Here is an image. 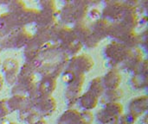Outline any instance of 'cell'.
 <instances>
[{
  "mask_svg": "<svg viewBox=\"0 0 148 124\" xmlns=\"http://www.w3.org/2000/svg\"><path fill=\"white\" fill-rule=\"evenodd\" d=\"M8 8L10 13L13 14H18L20 13L22 10H23L25 9V4L23 2L20 1H12V2H9L8 4Z\"/></svg>",
  "mask_w": 148,
  "mask_h": 124,
  "instance_id": "603a6c76",
  "label": "cell"
},
{
  "mask_svg": "<svg viewBox=\"0 0 148 124\" xmlns=\"http://www.w3.org/2000/svg\"><path fill=\"white\" fill-rule=\"evenodd\" d=\"M101 39L100 38H98L96 35H95L92 32H91V34L89 35V36L85 40V41L83 42V44L87 47H88V48H94V47H97L98 46V44L101 42Z\"/></svg>",
  "mask_w": 148,
  "mask_h": 124,
  "instance_id": "cb8c5ba5",
  "label": "cell"
},
{
  "mask_svg": "<svg viewBox=\"0 0 148 124\" xmlns=\"http://www.w3.org/2000/svg\"><path fill=\"white\" fill-rule=\"evenodd\" d=\"M79 124H91V123H85V122H82V121H81Z\"/></svg>",
  "mask_w": 148,
  "mask_h": 124,
  "instance_id": "d6a6232c",
  "label": "cell"
},
{
  "mask_svg": "<svg viewBox=\"0 0 148 124\" xmlns=\"http://www.w3.org/2000/svg\"><path fill=\"white\" fill-rule=\"evenodd\" d=\"M3 78H2V76H0V91H1V89H2V87H3Z\"/></svg>",
  "mask_w": 148,
  "mask_h": 124,
  "instance_id": "1f68e13d",
  "label": "cell"
},
{
  "mask_svg": "<svg viewBox=\"0 0 148 124\" xmlns=\"http://www.w3.org/2000/svg\"><path fill=\"white\" fill-rule=\"evenodd\" d=\"M0 66H1V63H0Z\"/></svg>",
  "mask_w": 148,
  "mask_h": 124,
  "instance_id": "d590c367",
  "label": "cell"
},
{
  "mask_svg": "<svg viewBox=\"0 0 148 124\" xmlns=\"http://www.w3.org/2000/svg\"><path fill=\"white\" fill-rule=\"evenodd\" d=\"M80 122L81 112L74 109H69L60 117L56 124H79Z\"/></svg>",
  "mask_w": 148,
  "mask_h": 124,
  "instance_id": "d6986e66",
  "label": "cell"
},
{
  "mask_svg": "<svg viewBox=\"0 0 148 124\" xmlns=\"http://www.w3.org/2000/svg\"><path fill=\"white\" fill-rule=\"evenodd\" d=\"M111 24L112 23H110L106 19L101 18L97 21H95L90 26L89 29L95 35H96L98 38L102 40L109 35Z\"/></svg>",
  "mask_w": 148,
  "mask_h": 124,
  "instance_id": "e0dca14e",
  "label": "cell"
},
{
  "mask_svg": "<svg viewBox=\"0 0 148 124\" xmlns=\"http://www.w3.org/2000/svg\"><path fill=\"white\" fill-rule=\"evenodd\" d=\"M19 28H23V25L16 14L9 12L0 16V34L2 36L9 35Z\"/></svg>",
  "mask_w": 148,
  "mask_h": 124,
  "instance_id": "ba28073f",
  "label": "cell"
},
{
  "mask_svg": "<svg viewBox=\"0 0 148 124\" xmlns=\"http://www.w3.org/2000/svg\"><path fill=\"white\" fill-rule=\"evenodd\" d=\"M134 74L132 78V85L137 89H144L147 86V62L143 60L142 63L134 72Z\"/></svg>",
  "mask_w": 148,
  "mask_h": 124,
  "instance_id": "5bb4252c",
  "label": "cell"
},
{
  "mask_svg": "<svg viewBox=\"0 0 148 124\" xmlns=\"http://www.w3.org/2000/svg\"><path fill=\"white\" fill-rule=\"evenodd\" d=\"M148 106V98L147 96H140L134 98L128 105V113L135 117L137 119L141 117L147 110Z\"/></svg>",
  "mask_w": 148,
  "mask_h": 124,
  "instance_id": "2e32d148",
  "label": "cell"
},
{
  "mask_svg": "<svg viewBox=\"0 0 148 124\" xmlns=\"http://www.w3.org/2000/svg\"><path fill=\"white\" fill-rule=\"evenodd\" d=\"M88 91L90 92H92L95 96H96L100 99V98L102 96V94L105 91V89H104V86H103V84H102L101 78L98 77V78L94 79L90 82Z\"/></svg>",
  "mask_w": 148,
  "mask_h": 124,
  "instance_id": "7402d4cb",
  "label": "cell"
},
{
  "mask_svg": "<svg viewBox=\"0 0 148 124\" xmlns=\"http://www.w3.org/2000/svg\"><path fill=\"white\" fill-rule=\"evenodd\" d=\"M1 37H2V35H1V34H0V38H1Z\"/></svg>",
  "mask_w": 148,
  "mask_h": 124,
  "instance_id": "e575fe53",
  "label": "cell"
},
{
  "mask_svg": "<svg viewBox=\"0 0 148 124\" xmlns=\"http://www.w3.org/2000/svg\"><path fill=\"white\" fill-rule=\"evenodd\" d=\"M88 4L84 1L67 2L60 11V17L63 22H82L87 16Z\"/></svg>",
  "mask_w": 148,
  "mask_h": 124,
  "instance_id": "6da1fadb",
  "label": "cell"
},
{
  "mask_svg": "<svg viewBox=\"0 0 148 124\" xmlns=\"http://www.w3.org/2000/svg\"><path fill=\"white\" fill-rule=\"evenodd\" d=\"M123 7H124V3L121 2H116V1L108 2L102 11L103 18L108 22L109 21H113L114 22H119L122 15Z\"/></svg>",
  "mask_w": 148,
  "mask_h": 124,
  "instance_id": "8fae6325",
  "label": "cell"
},
{
  "mask_svg": "<svg viewBox=\"0 0 148 124\" xmlns=\"http://www.w3.org/2000/svg\"><path fill=\"white\" fill-rule=\"evenodd\" d=\"M143 61V54L142 51L138 47L131 48L127 58L121 65V66L126 70L134 72L136 68Z\"/></svg>",
  "mask_w": 148,
  "mask_h": 124,
  "instance_id": "4fadbf2b",
  "label": "cell"
},
{
  "mask_svg": "<svg viewBox=\"0 0 148 124\" xmlns=\"http://www.w3.org/2000/svg\"><path fill=\"white\" fill-rule=\"evenodd\" d=\"M72 29H73V32H74V35H75L76 40L78 41H80L82 44H83L85 40L91 34V31H90L89 28L85 25L84 22L75 23Z\"/></svg>",
  "mask_w": 148,
  "mask_h": 124,
  "instance_id": "44dd1931",
  "label": "cell"
},
{
  "mask_svg": "<svg viewBox=\"0 0 148 124\" xmlns=\"http://www.w3.org/2000/svg\"><path fill=\"white\" fill-rule=\"evenodd\" d=\"M40 6L42 8V10L45 11H51L56 12V3L53 1H42L40 2Z\"/></svg>",
  "mask_w": 148,
  "mask_h": 124,
  "instance_id": "4316f807",
  "label": "cell"
},
{
  "mask_svg": "<svg viewBox=\"0 0 148 124\" xmlns=\"http://www.w3.org/2000/svg\"><path fill=\"white\" fill-rule=\"evenodd\" d=\"M105 91L118 89L121 82V75L117 68H112L101 78Z\"/></svg>",
  "mask_w": 148,
  "mask_h": 124,
  "instance_id": "9a60e30c",
  "label": "cell"
},
{
  "mask_svg": "<svg viewBox=\"0 0 148 124\" xmlns=\"http://www.w3.org/2000/svg\"><path fill=\"white\" fill-rule=\"evenodd\" d=\"M10 124H17V123H11Z\"/></svg>",
  "mask_w": 148,
  "mask_h": 124,
  "instance_id": "836d02e7",
  "label": "cell"
},
{
  "mask_svg": "<svg viewBox=\"0 0 148 124\" xmlns=\"http://www.w3.org/2000/svg\"><path fill=\"white\" fill-rule=\"evenodd\" d=\"M56 107V100L50 97L38 98L33 100V110L42 117H47L53 114Z\"/></svg>",
  "mask_w": 148,
  "mask_h": 124,
  "instance_id": "52a82bcc",
  "label": "cell"
},
{
  "mask_svg": "<svg viewBox=\"0 0 148 124\" xmlns=\"http://www.w3.org/2000/svg\"><path fill=\"white\" fill-rule=\"evenodd\" d=\"M56 87V79L50 77H42L37 85H36L35 99L42 97H50ZM32 100V101H33Z\"/></svg>",
  "mask_w": 148,
  "mask_h": 124,
  "instance_id": "7c38bea8",
  "label": "cell"
},
{
  "mask_svg": "<svg viewBox=\"0 0 148 124\" xmlns=\"http://www.w3.org/2000/svg\"><path fill=\"white\" fill-rule=\"evenodd\" d=\"M34 124H48V123L43 120V118H41L40 120H38L36 123H34Z\"/></svg>",
  "mask_w": 148,
  "mask_h": 124,
  "instance_id": "4dcf8cb0",
  "label": "cell"
},
{
  "mask_svg": "<svg viewBox=\"0 0 148 124\" xmlns=\"http://www.w3.org/2000/svg\"><path fill=\"white\" fill-rule=\"evenodd\" d=\"M77 103L83 110L90 111L97 106L99 103V98L96 96H95L92 92L88 91L84 94L81 95Z\"/></svg>",
  "mask_w": 148,
  "mask_h": 124,
  "instance_id": "ac0fdd59",
  "label": "cell"
},
{
  "mask_svg": "<svg viewBox=\"0 0 148 124\" xmlns=\"http://www.w3.org/2000/svg\"><path fill=\"white\" fill-rule=\"evenodd\" d=\"M101 13L97 9H93L89 14H88V16L91 20H93L94 22L95 21H97L99 19H101Z\"/></svg>",
  "mask_w": 148,
  "mask_h": 124,
  "instance_id": "f546056e",
  "label": "cell"
},
{
  "mask_svg": "<svg viewBox=\"0 0 148 124\" xmlns=\"http://www.w3.org/2000/svg\"><path fill=\"white\" fill-rule=\"evenodd\" d=\"M123 97V91L121 89L118 88L115 90H108L105 91L102 96L100 98V102L102 104H106L108 103H116L119 102Z\"/></svg>",
  "mask_w": 148,
  "mask_h": 124,
  "instance_id": "ffe728a7",
  "label": "cell"
},
{
  "mask_svg": "<svg viewBox=\"0 0 148 124\" xmlns=\"http://www.w3.org/2000/svg\"><path fill=\"white\" fill-rule=\"evenodd\" d=\"M9 113L10 111L6 105V100H1L0 101V123L6 118Z\"/></svg>",
  "mask_w": 148,
  "mask_h": 124,
  "instance_id": "83f0119b",
  "label": "cell"
},
{
  "mask_svg": "<svg viewBox=\"0 0 148 124\" xmlns=\"http://www.w3.org/2000/svg\"><path fill=\"white\" fill-rule=\"evenodd\" d=\"M130 49L131 48L119 41H114L110 42L105 48V55L109 65H111L113 68H116V66L121 65L127 58Z\"/></svg>",
  "mask_w": 148,
  "mask_h": 124,
  "instance_id": "7a4b0ae2",
  "label": "cell"
},
{
  "mask_svg": "<svg viewBox=\"0 0 148 124\" xmlns=\"http://www.w3.org/2000/svg\"><path fill=\"white\" fill-rule=\"evenodd\" d=\"M94 60L88 54H76L68 61V68L76 74H85L94 66Z\"/></svg>",
  "mask_w": 148,
  "mask_h": 124,
  "instance_id": "5b68a950",
  "label": "cell"
},
{
  "mask_svg": "<svg viewBox=\"0 0 148 124\" xmlns=\"http://www.w3.org/2000/svg\"><path fill=\"white\" fill-rule=\"evenodd\" d=\"M76 77V73H75L74 72H72L71 70H69V69H66L62 74V80L63 83L69 85L70 83H72L75 79Z\"/></svg>",
  "mask_w": 148,
  "mask_h": 124,
  "instance_id": "d4e9b609",
  "label": "cell"
},
{
  "mask_svg": "<svg viewBox=\"0 0 148 124\" xmlns=\"http://www.w3.org/2000/svg\"><path fill=\"white\" fill-rule=\"evenodd\" d=\"M137 118L131 115L130 113H127L124 115H121L119 119H118V123L117 124H134Z\"/></svg>",
  "mask_w": 148,
  "mask_h": 124,
  "instance_id": "484cf974",
  "label": "cell"
},
{
  "mask_svg": "<svg viewBox=\"0 0 148 124\" xmlns=\"http://www.w3.org/2000/svg\"><path fill=\"white\" fill-rule=\"evenodd\" d=\"M85 80V74H76L75 80L69 84L65 91V101L69 107H72L77 104L79 98L81 97L82 85Z\"/></svg>",
  "mask_w": 148,
  "mask_h": 124,
  "instance_id": "8992f818",
  "label": "cell"
},
{
  "mask_svg": "<svg viewBox=\"0 0 148 124\" xmlns=\"http://www.w3.org/2000/svg\"><path fill=\"white\" fill-rule=\"evenodd\" d=\"M123 11L121 17L120 19V22L127 26V28L134 29L135 28L138 23V15L136 11V6L133 2H126L123 3Z\"/></svg>",
  "mask_w": 148,
  "mask_h": 124,
  "instance_id": "9c48e42d",
  "label": "cell"
},
{
  "mask_svg": "<svg viewBox=\"0 0 148 124\" xmlns=\"http://www.w3.org/2000/svg\"><path fill=\"white\" fill-rule=\"evenodd\" d=\"M123 114V106L119 102L108 103L96 114V119L101 124H117L119 117Z\"/></svg>",
  "mask_w": 148,
  "mask_h": 124,
  "instance_id": "3957f363",
  "label": "cell"
},
{
  "mask_svg": "<svg viewBox=\"0 0 148 124\" xmlns=\"http://www.w3.org/2000/svg\"><path fill=\"white\" fill-rule=\"evenodd\" d=\"M81 121L88 123H92L94 121V115L91 111H86L83 110L81 113Z\"/></svg>",
  "mask_w": 148,
  "mask_h": 124,
  "instance_id": "f1b7e54d",
  "label": "cell"
},
{
  "mask_svg": "<svg viewBox=\"0 0 148 124\" xmlns=\"http://www.w3.org/2000/svg\"><path fill=\"white\" fill-rule=\"evenodd\" d=\"M32 38V35L27 32L23 28H19L9 35H5L4 39L2 40V47L4 48L19 49L25 47Z\"/></svg>",
  "mask_w": 148,
  "mask_h": 124,
  "instance_id": "277c9868",
  "label": "cell"
},
{
  "mask_svg": "<svg viewBox=\"0 0 148 124\" xmlns=\"http://www.w3.org/2000/svg\"><path fill=\"white\" fill-rule=\"evenodd\" d=\"M1 68L6 82L9 85H15L19 71L17 60L13 59H7L2 63Z\"/></svg>",
  "mask_w": 148,
  "mask_h": 124,
  "instance_id": "30bf717a",
  "label": "cell"
}]
</instances>
